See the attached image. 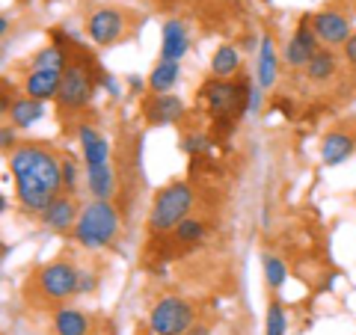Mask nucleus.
<instances>
[{"instance_id":"23","label":"nucleus","mask_w":356,"mask_h":335,"mask_svg":"<svg viewBox=\"0 0 356 335\" xmlns=\"http://www.w3.org/2000/svg\"><path fill=\"white\" fill-rule=\"evenodd\" d=\"M241 69V51L235 44H220L211 57V74L214 77H232Z\"/></svg>"},{"instance_id":"34","label":"nucleus","mask_w":356,"mask_h":335,"mask_svg":"<svg viewBox=\"0 0 356 335\" xmlns=\"http://www.w3.org/2000/svg\"><path fill=\"white\" fill-rule=\"evenodd\" d=\"M6 33H9V18L3 15V18H0V36H6Z\"/></svg>"},{"instance_id":"30","label":"nucleus","mask_w":356,"mask_h":335,"mask_svg":"<svg viewBox=\"0 0 356 335\" xmlns=\"http://www.w3.org/2000/svg\"><path fill=\"white\" fill-rule=\"evenodd\" d=\"M18 146H21V142H18V137H15V128H13V125H3V128H0V149H3L6 154H13Z\"/></svg>"},{"instance_id":"18","label":"nucleus","mask_w":356,"mask_h":335,"mask_svg":"<svg viewBox=\"0 0 356 335\" xmlns=\"http://www.w3.org/2000/svg\"><path fill=\"white\" fill-rule=\"evenodd\" d=\"M276 77H280V51H276L273 36H261L259 39V74H255V83H259V89H273Z\"/></svg>"},{"instance_id":"32","label":"nucleus","mask_w":356,"mask_h":335,"mask_svg":"<svg viewBox=\"0 0 356 335\" xmlns=\"http://www.w3.org/2000/svg\"><path fill=\"white\" fill-rule=\"evenodd\" d=\"M95 285H98V279H95L92 273H81V294H83V291H86V294L95 291Z\"/></svg>"},{"instance_id":"15","label":"nucleus","mask_w":356,"mask_h":335,"mask_svg":"<svg viewBox=\"0 0 356 335\" xmlns=\"http://www.w3.org/2000/svg\"><path fill=\"white\" fill-rule=\"evenodd\" d=\"M54 335H92V318L83 309L74 306H57L51 315Z\"/></svg>"},{"instance_id":"24","label":"nucleus","mask_w":356,"mask_h":335,"mask_svg":"<svg viewBox=\"0 0 356 335\" xmlns=\"http://www.w3.org/2000/svg\"><path fill=\"white\" fill-rule=\"evenodd\" d=\"M69 51L63 48V44H48V48L36 51V57H33V69H51V72H65L69 69Z\"/></svg>"},{"instance_id":"26","label":"nucleus","mask_w":356,"mask_h":335,"mask_svg":"<svg viewBox=\"0 0 356 335\" xmlns=\"http://www.w3.org/2000/svg\"><path fill=\"white\" fill-rule=\"evenodd\" d=\"M261 267H264V282H267V288H273V291H280V288L285 285V279H288L285 261L280 259V255L264 252V255H261Z\"/></svg>"},{"instance_id":"19","label":"nucleus","mask_w":356,"mask_h":335,"mask_svg":"<svg viewBox=\"0 0 356 335\" xmlns=\"http://www.w3.org/2000/svg\"><path fill=\"white\" fill-rule=\"evenodd\" d=\"M86 190H89V196L92 199L113 202V196H116V170H113V163L86 166Z\"/></svg>"},{"instance_id":"12","label":"nucleus","mask_w":356,"mask_h":335,"mask_svg":"<svg viewBox=\"0 0 356 335\" xmlns=\"http://www.w3.org/2000/svg\"><path fill=\"white\" fill-rule=\"evenodd\" d=\"M77 217H81V208H77V202H74L69 193H60V196L54 199V202L39 214V222H42V226L48 229V231L63 234V231H74Z\"/></svg>"},{"instance_id":"28","label":"nucleus","mask_w":356,"mask_h":335,"mask_svg":"<svg viewBox=\"0 0 356 335\" xmlns=\"http://www.w3.org/2000/svg\"><path fill=\"white\" fill-rule=\"evenodd\" d=\"M63 190L65 193H74L77 190V166L69 158H63Z\"/></svg>"},{"instance_id":"17","label":"nucleus","mask_w":356,"mask_h":335,"mask_svg":"<svg viewBox=\"0 0 356 335\" xmlns=\"http://www.w3.org/2000/svg\"><path fill=\"white\" fill-rule=\"evenodd\" d=\"M60 83H63V72H51V69H33L24 77V95L36 98V101H57V92H60Z\"/></svg>"},{"instance_id":"4","label":"nucleus","mask_w":356,"mask_h":335,"mask_svg":"<svg viewBox=\"0 0 356 335\" xmlns=\"http://www.w3.org/2000/svg\"><path fill=\"white\" fill-rule=\"evenodd\" d=\"M193 208V187L187 181H170L154 193V202L149 211V231L163 234L172 231L184 217H191Z\"/></svg>"},{"instance_id":"16","label":"nucleus","mask_w":356,"mask_h":335,"mask_svg":"<svg viewBox=\"0 0 356 335\" xmlns=\"http://www.w3.org/2000/svg\"><path fill=\"white\" fill-rule=\"evenodd\" d=\"M187 48H191V33H187L184 21L170 18L163 24V39H161V60L170 63H181Z\"/></svg>"},{"instance_id":"3","label":"nucleus","mask_w":356,"mask_h":335,"mask_svg":"<svg viewBox=\"0 0 356 335\" xmlns=\"http://www.w3.org/2000/svg\"><path fill=\"white\" fill-rule=\"evenodd\" d=\"M27 288L30 294H36L39 303L60 306L74 294H81V270L69 259H54L42 264L39 270H33Z\"/></svg>"},{"instance_id":"21","label":"nucleus","mask_w":356,"mask_h":335,"mask_svg":"<svg viewBox=\"0 0 356 335\" xmlns=\"http://www.w3.org/2000/svg\"><path fill=\"white\" fill-rule=\"evenodd\" d=\"M178 81H181V63L158 60L149 74V89H152V95H166L178 86Z\"/></svg>"},{"instance_id":"35","label":"nucleus","mask_w":356,"mask_h":335,"mask_svg":"<svg viewBox=\"0 0 356 335\" xmlns=\"http://www.w3.org/2000/svg\"><path fill=\"white\" fill-rule=\"evenodd\" d=\"M353 199H356V190H353Z\"/></svg>"},{"instance_id":"7","label":"nucleus","mask_w":356,"mask_h":335,"mask_svg":"<svg viewBox=\"0 0 356 335\" xmlns=\"http://www.w3.org/2000/svg\"><path fill=\"white\" fill-rule=\"evenodd\" d=\"M92 92H95V83H92L89 69L81 60H72L69 69L63 72V83H60V92H57V110L65 116L81 113V110L92 101Z\"/></svg>"},{"instance_id":"11","label":"nucleus","mask_w":356,"mask_h":335,"mask_svg":"<svg viewBox=\"0 0 356 335\" xmlns=\"http://www.w3.org/2000/svg\"><path fill=\"white\" fill-rule=\"evenodd\" d=\"M143 116L152 128H163V125H175L184 116V101L175 92L166 95H152L143 101Z\"/></svg>"},{"instance_id":"14","label":"nucleus","mask_w":356,"mask_h":335,"mask_svg":"<svg viewBox=\"0 0 356 335\" xmlns=\"http://www.w3.org/2000/svg\"><path fill=\"white\" fill-rule=\"evenodd\" d=\"M77 142L83 152V166L110 163V140L104 133H98L89 122H77Z\"/></svg>"},{"instance_id":"31","label":"nucleus","mask_w":356,"mask_h":335,"mask_svg":"<svg viewBox=\"0 0 356 335\" xmlns=\"http://www.w3.org/2000/svg\"><path fill=\"white\" fill-rule=\"evenodd\" d=\"M344 60H348L353 69H356V33H353L348 42H344Z\"/></svg>"},{"instance_id":"25","label":"nucleus","mask_w":356,"mask_h":335,"mask_svg":"<svg viewBox=\"0 0 356 335\" xmlns=\"http://www.w3.org/2000/svg\"><path fill=\"white\" fill-rule=\"evenodd\" d=\"M172 234H175V240H178V243H184V247H196V243H202V240H205L208 229H205V222H202V220L184 217V220L172 229Z\"/></svg>"},{"instance_id":"5","label":"nucleus","mask_w":356,"mask_h":335,"mask_svg":"<svg viewBox=\"0 0 356 335\" xmlns=\"http://www.w3.org/2000/svg\"><path fill=\"white\" fill-rule=\"evenodd\" d=\"M250 92L252 86L235 83L229 77H208L199 86V101L214 119H235L243 110H250Z\"/></svg>"},{"instance_id":"6","label":"nucleus","mask_w":356,"mask_h":335,"mask_svg":"<svg viewBox=\"0 0 356 335\" xmlns=\"http://www.w3.org/2000/svg\"><path fill=\"white\" fill-rule=\"evenodd\" d=\"M196 323V309L184 297L166 294L149 311V335H187Z\"/></svg>"},{"instance_id":"29","label":"nucleus","mask_w":356,"mask_h":335,"mask_svg":"<svg viewBox=\"0 0 356 335\" xmlns=\"http://www.w3.org/2000/svg\"><path fill=\"white\" fill-rule=\"evenodd\" d=\"M181 149H184L187 154H199V152L208 149V140L202 137V133H187V137L181 140Z\"/></svg>"},{"instance_id":"13","label":"nucleus","mask_w":356,"mask_h":335,"mask_svg":"<svg viewBox=\"0 0 356 335\" xmlns=\"http://www.w3.org/2000/svg\"><path fill=\"white\" fill-rule=\"evenodd\" d=\"M356 152V133L336 128V131H327L321 137V163L324 166H341L344 161H350Z\"/></svg>"},{"instance_id":"8","label":"nucleus","mask_w":356,"mask_h":335,"mask_svg":"<svg viewBox=\"0 0 356 335\" xmlns=\"http://www.w3.org/2000/svg\"><path fill=\"white\" fill-rule=\"evenodd\" d=\"M125 30H128V21L113 6L95 9V13L86 18V36H89L92 44H98V48H110V44H116L122 36H125Z\"/></svg>"},{"instance_id":"2","label":"nucleus","mask_w":356,"mask_h":335,"mask_svg":"<svg viewBox=\"0 0 356 335\" xmlns=\"http://www.w3.org/2000/svg\"><path fill=\"white\" fill-rule=\"evenodd\" d=\"M119 226H122L119 208L113 202H104V199H92L89 205L81 208L72 240L83 250H104L116 240Z\"/></svg>"},{"instance_id":"22","label":"nucleus","mask_w":356,"mask_h":335,"mask_svg":"<svg viewBox=\"0 0 356 335\" xmlns=\"http://www.w3.org/2000/svg\"><path fill=\"white\" fill-rule=\"evenodd\" d=\"M336 74H339V60H336V54L324 51V48H321L315 57H312V63L306 65V77H309V83H315V86L330 83Z\"/></svg>"},{"instance_id":"1","label":"nucleus","mask_w":356,"mask_h":335,"mask_svg":"<svg viewBox=\"0 0 356 335\" xmlns=\"http://www.w3.org/2000/svg\"><path fill=\"white\" fill-rule=\"evenodd\" d=\"M6 163L15 178V196L24 214H42L63 190V161L42 142H21L6 154Z\"/></svg>"},{"instance_id":"27","label":"nucleus","mask_w":356,"mask_h":335,"mask_svg":"<svg viewBox=\"0 0 356 335\" xmlns=\"http://www.w3.org/2000/svg\"><path fill=\"white\" fill-rule=\"evenodd\" d=\"M288 329V318H285V309L282 303H273L267 306V318H264V335H285Z\"/></svg>"},{"instance_id":"20","label":"nucleus","mask_w":356,"mask_h":335,"mask_svg":"<svg viewBox=\"0 0 356 335\" xmlns=\"http://www.w3.org/2000/svg\"><path fill=\"white\" fill-rule=\"evenodd\" d=\"M6 116H9V125L13 128H33L36 122L44 119V104L30 95H15L6 110Z\"/></svg>"},{"instance_id":"9","label":"nucleus","mask_w":356,"mask_h":335,"mask_svg":"<svg viewBox=\"0 0 356 335\" xmlns=\"http://www.w3.org/2000/svg\"><path fill=\"white\" fill-rule=\"evenodd\" d=\"M318 51H321V42L315 36V30H312V18H303L300 27L291 33V39H288L282 57L291 69H306Z\"/></svg>"},{"instance_id":"10","label":"nucleus","mask_w":356,"mask_h":335,"mask_svg":"<svg viewBox=\"0 0 356 335\" xmlns=\"http://www.w3.org/2000/svg\"><path fill=\"white\" fill-rule=\"evenodd\" d=\"M312 30H315L318 42L332 44V48H336V44H344L353 36L348 15L336 13V9H321V13L312 15Z\"/></svg>"},{"instance_id":"33","label":"nucleus","mask_w":356,"mask_h":335,"mask_svg":"<svg viewBox=\"0 0 356 335\" xmlns=\"http://www.w3.org/2000/svg\"><path fill=\"white\" fill-rule=\"evenodd\" d=\"M187 335H211V327H205V323H193V327L187 329Z\"/></svg>"}]
</instances>
